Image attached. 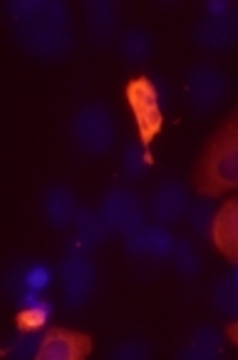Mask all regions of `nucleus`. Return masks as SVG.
I'll list each match as a JSON object with an SVG mask.
<instances>
[{"label": "nucleus", "mask_w": 238, "mask_h": 360, "mask_svg": "<svg viewBox=\"0 0 238 360\" xmlns=\"http://www.w3.org/2000/svg\"><path fill=\"white\" fill-rule=\"evenodd\" d=\"M171 264H174L176 274L184 276V278H194L201 269V259L196 254L194 244L186 241V238H179L174 241V249H171Z\"/></svg>", "instance_id": "obj_19"}, {"label": "nucleus", "mask_w": 238, "mask_h": 360, "mask_svg": "<svg viewBox=\"0 0 238 360\" xmlns=\"http://www.w3.org/2000/svg\"><path fill=\"white\" fill-rule=\"evenodd\" d=\"M107 226L112 231H119L124 236H134L144 226V207L137 191L129 186H112L102 199L100 207Z\"/></svg>", "instance_id": "obj_7"}, {"label": "nucleus", "mask_w": 238, "mask_h": 360, "mask_svg": "<svg viewBox=\"0 0 238 360\" xmlns=\"http://www.w3.org/2000/svg\"><path fill=\"white\" fill-rule=\"evenodd\" d=\"M149 207L159 224H174L189 212V191L181 181L166 179L154 189Z\"/></svg>", "instance_id": "obj_11"}, {"label": "nucleus", "mask_w": 238, "mask_h": 360, "mask_svg": "<svg viewBox=\"0 0 238 360\" xmlns=\"http://www.w3.org/2000/svg\"><path fill=\"white\" fill-rule=\"evenodd\" d=\"M211 241L228 261L238 264V196L223 202V207L213 217Z\"/></svg>", "instance_id": "obj_13"}, {"label": "nucleus", "mask_w": 238, "mask_h": 360, "mask_svg": "<svg viewBox=\"0 0 238 360\" xmlns=\"http://www.w3.org/2000/svg\"><path fill=\"white\" fill-rule=\"evenodd\" d=\"M127 249L134 256L166 259V256H171V249H174V238L161 224H152V226H142L134 236H129Z\"/></svg>", "instance_id": "obj_15"}, {"label": "nucleus", "mask_w": 238, "mask_h": 360, "mask_svg": "<svg viewBox=\"0 0 238 360\" xmlns=\"http://www.w3.org/2000/svg\"><path fill=\"white\" fill-rule=\"evenodd\" d=\"M223 353L221 345V335H218L216 328L211 326H201L191 335L189 345L181 350V358H191V360H213Z\"/></svg>", "instance_id": "obj_17"}, {"label": "nucleus", "mask_w": 238, "mask_h": 360, "mask_svg": "<svg viewBox=\"0 0 238 360\" xmlns=\"http://www.w3.org/2000/svg\"><path fill=\"white\" fill-rule=\"evenodd\" d=\"M50 313H53V306L48 301L32 303V306H25L20 313H18V326L22 330H35L40 326H45L50 321Z\"/></svg>", "instance_id": "obj_22"}, {"label": "nucleus", "mask_w": 238, "mask_h": 360, "mask_svg": "<svg viewBox=\"0 0 238 360\" xmlns=\"http://www.w3.org/2000/svg\"><path fill=\"white\" fill-rule=\"evenodd\" d=\"M50 281H53V274H50V269L45 264H20L8 274L6 288L25 308L32 306V303L45 301L40 296V291H45L50 286Z\"/></svg>", "instance_id": "obj_9"}, {"label": "nucleus", "mask_w": 238, "mask_h": 360, "mask_svg": "<svg viewBox=\"0 0 238 360\" xmlns=\"http://www.w3.org/2000/svg\"><path fill=\"white\" fill-rule=\"evenodd\" d=\"M152 165V157L142 149L139 142H129L122 152V169L129 179H139L147 172V167Z\"/></svg>", "instance_id": "obj_21"}, {"label": "nucleus", "mask_w": 238, "mask_h": 360, "mask_svg": "<svg viewBox=\"0 0 238 360\" xmlns=\"http://www.w3.org/2000/svg\"><path fill=\"white\" fill-rule=\"evenodd\" d=\"M74 224H77V238L79 244L85 246L87 251L95 249V246L105 244L110 238L112 229L107 226L102 212H95V209H79L77 217H74Z\"/></svg>", "instance_id": "obj_16"}, {"label": "nucleus", "mask_w": 238, "mask_h": 360, "mask_svg": "<svg viewBox=\"0 0 238 360\" xmlns=\"http://www.w3.org/2000/svg\"><path fill=\"white\" fill-rule=\"evenodd\" d=\"M194 37L206 50H228L238 43V11L228 3H209L194 25Z\"/></svg>", "instance_id": "obj_5"}, {"label": "nucleus", "mask_w": 238, "mask_h": 360, "mask_svg": "<svg viewBox=\"0 0 238 360\" xmlns=\"http://www.w3.org/2000/svg\"><path fill=\"white\" fill-rule=\"evenodd\" d=\"M194 184L204 196L238 189V105L204 144L194 169Z\"/></svg>", "instance_id": "obj_2"}, {"label": "nucleus", "mask_w": 238, "mask_h": 360, "mask_svg": "<svg viewBox=\"0 0 238 360\" xmlns=\"http://www.w3.org/2000/svg\"><path fill=\"white\" fill-rule=\"evenodd\" d=\"M13 30L27 53L45 60H60L72 50L70 13L55 0H20L8 3Z\"/></svg>", "instance_id": "obj_1"}, {"label": "nucleus", "mask_w": 238, "mask_h": 360, "mask_svg": "<svg viewBox=\"0 0 238 360\" xmlns=\"http://www.w3.org/2000/svg\"><path fill=\"white\" fill-rule=\"evenodd\" d=\"M228 338H231V340H233V345L238 348V321H236V323L228 326Z\"/></svg>", "instance_id": "obj_26"}, {"label": "nucleus", "mask_w": 238, "mask_h": 360, "mask_svg": "<svg viewBox=\"0 0 238 360\" xmlns=\"http://www.w3.org/2000/svg\"><path fill=\"white\" fill-rule=\"evenodd\" d=\"M127 100L134 110V117H137L142 142L149 144L154 134L161 129V105L166 100L164 90L149 77H137L127 85Z\"/></svg>", "instance_id": "obj_6"}, {"label": "nucleus", "mask_w": 238, "mask_h": 360, "mask_svg": "<svg viewBox=\"0 0 238 360\" xmlns=\"http://www.w3.org/2000/svg\"><path fill=\"white\" fill-rule=\"evenodd\" d=\"M112 358L117 360H147L149 358V348L142 340H124L122 345H117L112 350Z\"/></svg>", "instance_id": "obj_24"}, {"label": "nucleus", "mask_w": 238, "mask_h": 360, "mask_svg": "<svg viewBox=\"0 0 238 360\" xmlns=\"http://www.w3.org/2000/svg\"><path fill=\"white\" fill-rule=\"evenodd\" d=\"M60 278H62V298L65 306L77 311L87 303L97 283V269L85 254H70L60 264Z\"/></svg>", "instance_id": "obj_8"}, {"label": "nucleus", "mask_w": 238, "mask_h": 360, "mask_svg": "<svg viewBox=\"0 0 238 360\" xmlns=\"http://www.w3.org/2000/svg\"><path fill=\"white\" fill-rule=\"evenodd\" d=\"M72 139L85 154H105L114 144V117L105 105H85L72 117Z\"/></svg>", "instance_id": "obj_3"}, {"label": "nucleus", "mask_w": 238, "mask_h": 360, "mask_svg": "<svg viewBox=\"0 0 238 360\" xmlns=\"http://www.w3.org/2000/svg\"><path fill=\"white\" fill-rule=\"evenodd\" d=\"M43 214L53 229H65L77 217V199L65 184H53L43 194Z\"/></svg>", "instance_id": "obj_14"}, {"label": "nucleus", "mask_w": 238, "mask_h": 360, "mask_svg": "<svg viewBox=\"0 0 238 360\" xmlns=\"http://www.w3.org/2000/svg\"><path fill=\"white\" fill-rule=\"evenodd\" d=\"M87 35L95 45H110L119 35V8L112 0H90L85 6Z\"/></svg>", "instance_id": "obj_12"}, {"label": "nucleus", "mask_w": 238, "mask_h": 360, "mask_svg": "<svg viewBox=\"0 0 238 360\" xmlns=\"http://www.w3.org/2000/svg\"><path fill=\"white\" fill-rule=\"evenodd\" d=\"M122 53L132 63H144L152 55V37L142 27H129L122 35Z\"/></svg>", "instance_id": "obj_20"}, {"label": "nucleus", "mask_w": 238, "mask_h": 360, "mask_svg": "<svg viewBox=\"0 0 238 360\" xmlns=\"http://www.w3.org/2000/svg\"><path fill=\"white\" fill-rule=\"evenodd\" d=\"M213 217H216L213 202H211V196H206V199H201V202H196L194 209H191V229L204 238L211 236Z\"/></svg>", "instance_id": "obj_23"}, {"label": "nucleus", "mask_w": 238, "mask_h": 360, "mask_svg": "<svg viewBox=\"0 0 238 360\" xmlns=\"http://www.w3.org/2000/svg\"><path fill=\"white\" fill-rule=\"evenodd\" d=\"M233 276H236V281H238V269H236V274H233Z\"/></svg>", "instance_id": "obj_27"}, {"label": "nucleus", "mask_w": 238, "mask_h": 360, "mask_svg": "<svg viewBox=\"0 0 238 360\" xmlns=\"http://www.w3.org/2000/svg\"><path fill=\"white\" fill-rule=\"evenodd\" d=\"M228 92V79L216 65L196 63L186 72V100L196 115H209L223 102Z\"/></svg>", "instance_id": "obj_4"}, {"label": "nucleus", "mask_w": 238, "mask_h": 360, "mask_svg": "<svg viewBox=\"0 0 238 360\" xmlns=\"http://www.w3.org/2000/svg\"><path fill=\"white\" fill-rule=\"evenodd\" d=\"M211 306L221 316L238 318V281L236 276H226L211 288Z\"/></svg>", "instance_id": "obj_18"}, {"label": "nucleus", "mask_w": 238, "mask_h": 360, "mask_svg": "<svg viewBox=\"0 0 238 360\" xmlns=\"http://www.w3.org/2000/svg\"><path fill=\"white\" fill-rule=\"evenodd\" d=\"M92 348L90 335L85 333H72V330H50L37 348V358L40 360H77L85 358Z\"/></svg>", "instance_id": "obj_10"}, {"label": "nucleus", "mask_w": 238, "mask_h": 360, "mask_svg": "<svg viewBox=\"0 0 238 360\" xmlns=\"http://www.w3.org/2000/svg\"><path fill=\"white\" fill-rule=\"evenodd\" d=\"M37 348H40V340L27 335V338H18L8 345L6 353L13 355V358H27V355H37Z\"/></svg>", "instance_id": "obj_25"}]
</instances>
